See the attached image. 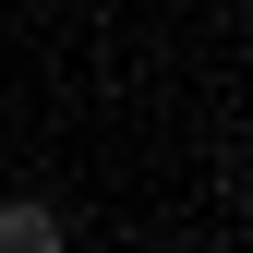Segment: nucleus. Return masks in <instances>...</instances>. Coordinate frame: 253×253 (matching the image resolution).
<instances>
[{
  "mask_svg": "<svg viewBox=\"0 0 253 253\" xmlns=\"http://www.w3.org/2000/svg\"><path fill=\"white\" fill-rule=\"evenodd\" d=\"M0 253H73V217L48 193H0Z\"/></svg>",
  "mask_w": 253,
  "mask_h": 253,
  "instance_id": "f257e3e1",
  "label": "nucleus"
}]
</instances>
